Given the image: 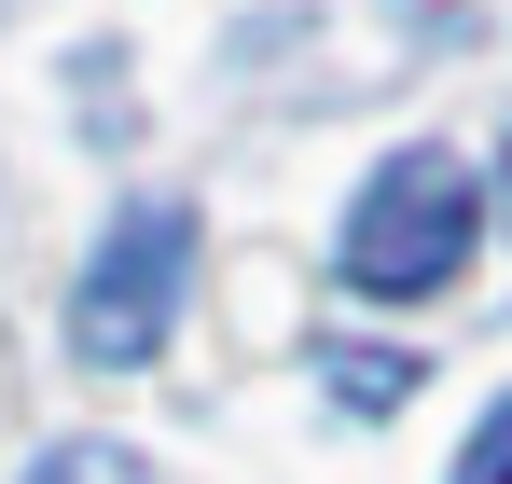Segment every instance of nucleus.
Instances as JSON below:
<instances>
[{
  "instance_id": "39448f33",
  "label": "nucleus",
  "mask_w": 512,
  "mask_h": 484,
  "mask_svg": "<svg viewBox=\"0 0 512 484\" xmlns=\"http://www.w3.org/2000/svg\"><path fill=\"white\" fill-rule=\"evenodd\" d=\"M457 484H512V388L485 402V429L457 443Z\"/></svg>"
},
{
  "instance_id": "7ed1b4c3",
  "label": "nucleus",
  "mask_w": 512,
  "mask_h": 484,
  "mask_svg": "<svg viewBox=\"0 0 512 484\" xmlns=\"http://www.w3.org/2000/svg\"><path fill=\"white\" fill-rule=\"evenodd\" d=\"M319 374H333L346 415H388L402 388H416V360H402V346H319Z\"/></svg>"
},
{
  "instance_id": "f257e3e1",
  "label": "nucleus",
  "mask_w": 512,
  "mask_h": 484,
  "mask_svg": "<svg viewBox=\"0 0 512 484\" xmlns=\"http://www.w3.org/2000/svg\"><path fill=\"white\" fill-rule=\"evenodd\" d=\"M471 166L457 153H388L374 166V194L346 208V291H374V305H416L443 291L457 263H471Z\"/></svg>"
},
{
  "instance_id": "f03ea898",
  "label": "nucleus",
  "mask_w": 512,
  "mask_h": 484,
  "mask_svg": "<svg viewBox=\"0 0 512 484\" xmlns=\"http://www.w3.org/2000/svg\"><path fill=\"white\" fill-rule=\"evenodd\" d=\"M180 263H194V208H180V194L125 208V222L97 236L84 291H70V346H84L97 374H139V360L167 346V319H180Z\"/></svg>"
},
{
  "instance_id": "20e7f679",
  "label": "nucleus",
  "mask_w": 512,
  "mask_h": 484,
  "mask_svg": "<svg viewBox=\"0 0 512 484\" xmlns=\"http://www.w3.org/2000/svg\"><path fill=\"white\" fill-rule=\"evenodd\" d=\"M28 484H153V471H139L125 443H42V457H28Z\"/></svg>"
}]
</instances>
